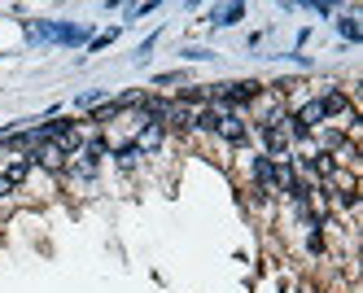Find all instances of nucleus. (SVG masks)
Segmentation results:
<instances>
[{
  "label": "nucleus",
  "mask_w": 363,
  "mask_h": 293,
  "mask_svg": "<svg viewBox=\"0 0 363 293\" xmlns=\"http://www.w3.org/2000/svg\"><path fill=\"white\" fill-rule=\"evenodd\" d=\"M342 35H346V40H359V22H354V18H342Z\"/></svg>",
  "instance_id": "12"
},
{
  "label": "nucleus",
  "mask_w": 363,
  "mask_h": 293,
  "mask_svg": "<svg viewBox=\"0 0 363 293\" xmlns=\"http://www.w3.org/2000/svg\"><path fill=\"white\" fill-rule=\"evenodd\" d=\"M118 114H123V105H118V101H110V105H96L88 123H110V118H118Z\"/></svg>",
  "instance_id": "11"
},
{
  "label": "nucleus",
  "mask_w": 363,
  "mask_h": 293,
  "mask_svg": "<svg viewBox=\"0 0 363 293\" xmlns=\"http://www.w3.org/2000/svg\"><path fill=\"white\" fill-rule=\"evenodd\" d=\"M215 136H223L228 145H245V140H250V127H245V118H241V114H232V110H228Z\"/></svg>",
  "instance_id": "2"
},
{
  "label": "nucleus",
  "mask_w": 363,
  "mask_h": 293,
  "mask_svg": "<svg viewBox=\"0 0 363 293\" xmlns=\"http://www.w3.org/2000/svg\"><path fill=\"white\" fill-rule=\"evenodd\" d=\"M223 105H211V110H201V114H193V127L197 131H219V123H223Z\"/></svg>",
  "instance_id": "7"
},
{
  "label": "nucleus",
  "mask_w": 363,
  "mask_h": 293,
  "mask_svg": "<svg viewBox=\"0 0 363 293\" xmlns=\"http://www.w3.org/2000/svg\"><path fill=\"white\" fill-rule=\"evenodd\" d=\"M114 162H118L123 171H132V167L140 162V149H136V145H123V149H114Z\"/></svg>",
  "instance_id": "9"
},
{
  "label": "nucleus",
  "mask_w": 363,
  "mask_h": 293,
  "mask_svg": "<svg viewBox=\"0 0 363 293\" xmlns=\"http://www.w3.org/2000/svg\"><path fill=\"white\" fill-rule=\"evenodd\" d=\"M9 193H13V184H9V179H5V175H0V201H5V197H9Z\"/></svg>",
  "instance_id": "14"
},
{
  "label": "nucleus",
  "mask_w": 363,
  "mask_h": 293,
  "mask_svg": "<svg viewBox=\"0 0 363 293\" xmlns=\"http://www.w3.org/2000/svg\"><path fill=\"white\" fill-rule=\"evenodd\" d=\"M250 171H254V184L263 193H276V157H267V153H258L254 162H250Z\"/></svg>",
  "instance_id": "1"
},
{
  "label": "nucleus",
  "mask_w": 363,
  "mask_h": 293,
  "mask_svg": "<svg viewBox=\"0 0 363 293\" xmlns=\"http://www.w3.org/2000/svg\"><path fill=\"white\" fill-rule=\"evenodd\" d=\"M245 18V5H228V9H215V26H232Z\"/></svg>",
  "instance_id": "10"
},
{
  "label": "nucleus",
  "mask_w": 363,
  "mask_h": 293,
  "mask_svg": "<svg viewBox=\"0 0 363 293\" xmlns=\"http://www.w3.org/2000/svg\"><path fill=\"white\" fill-rule=\"evenodd\" d=\"M320 101V110H324V118H337V114H346L350 110V96L342 92V88H328L324 96H315Z\"/></svg>",
  "instance_id": "3"
},
{
  "label": "nucleus",
  "mask_w": 363,
  "mask_h": 293,
  "mask_svg": "<svg viewBox=\"0 0 363 293\" xmlns=\"http://www.w3.org/2000/svg\"><path fill=\"white\" fill-rule=\"evenodd\" d=\"M306 250H311V254H324V236H320V232H311V241H306Z\"/></svg>",
  "instance_id": "13"
},
{
  "label": "nucleus",
  "mask_w": 363,
  "mask_h": 293,
  "mask_svg": "<svg viewBox=\"0 0 363 293\" xmlns=\"http://www.w3.org/2000/svg\"><path fill=\"white\" fill-rule=\"evenodd\" d=\"M193 127V110H189V105H171V110H167V118H162V131H189Z\"/></svg>",
  "instance_id": "4"
},
{
  "label": "nucleus",
  "mask_w": 363,
  "mask_h": 293,
  "mask_svg": "<svg viewBox=\"0 0 363 293\" xmlns=\"http://www.w3.org/2000/svg\"><path fill=\"white\" fill-rule=\"evenodd\" d=\"M294 118H298L306 131H320V127L328 123V118H324V110H320V101H306V105H302V110H298Z\"/></svg>",
  "instance_id": "6"
},
{
  "label": "nucleus",
  "mask_w": 363,
  "mask_h": 293,
  "mask_svg": "<svg viewBox=\"0 0 363 293\" xmlns=\"http://www.w3.org/2000/svg\"><path fill=\"white\" fill-rule=\"evenodd\" d=\"M27 175H31V157H18V162H9V171H5V179L13 184V189H18Z\"/></svg>",
  "instance_id": "8"
},
{
  "label": "nucleus",
  "mask_w": 363,
  "mask_h": 293,
  "mask_svg": "<svg viewBox=\"0 0 363 293\" xmlns=\"http://www.w3.org/2000/svg\"><path fill=\"white\" fill-rule=\"evenodd\" d=\"M162 136H167V131H162L158 123H145V127H140V136H136L132 145H136V149H140V157H145V153H153V149L162 145Z\"/></svg>",
  "instance_id": "5"
}]
</instances>
